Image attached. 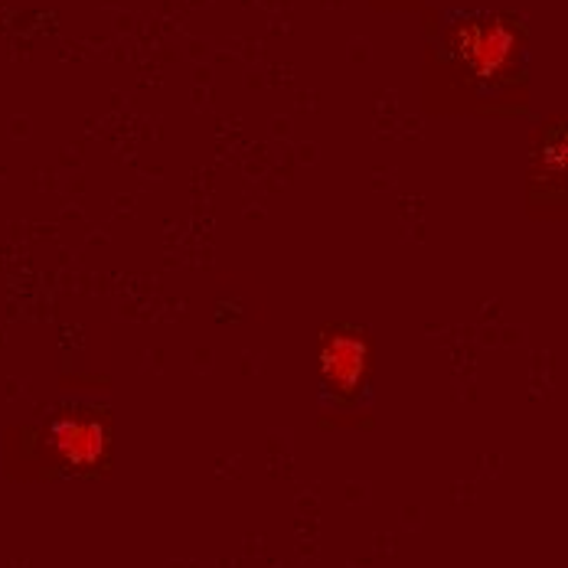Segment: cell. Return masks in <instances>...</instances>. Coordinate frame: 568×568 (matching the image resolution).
<instances>
[{"label": "cell", "mask_w": 568, "mask_h": 568, "mask_svg": "<svg viewBox=\"0 0 568 568\" xmlns=\"http://www.w3.org/2000/svg\"><path fill=\"white\" fill-rule=\"evenodd\" d=\"M359 363H363L359 343L337 341L327 349V356H324V366H327V373L337 376V383H353L359 376Z\"/></svg>", "instance_id": "cell-2"}, {"label": "cell", "mask_w": 568, "mask_h": 568, "mask_svg": "<svg viewBox=\"0 0 568 568\" xmlns=\"http://www.w3.org/2000/svg\"><path fill=\"white\" fill-rule=\"evenodd\" d=\"M53 438L62 457L72 464H92L102 457V448H105V435L92 422H59L53 428Z\"/></svg>", "instance_id": "cell-1"}]
</instances>
